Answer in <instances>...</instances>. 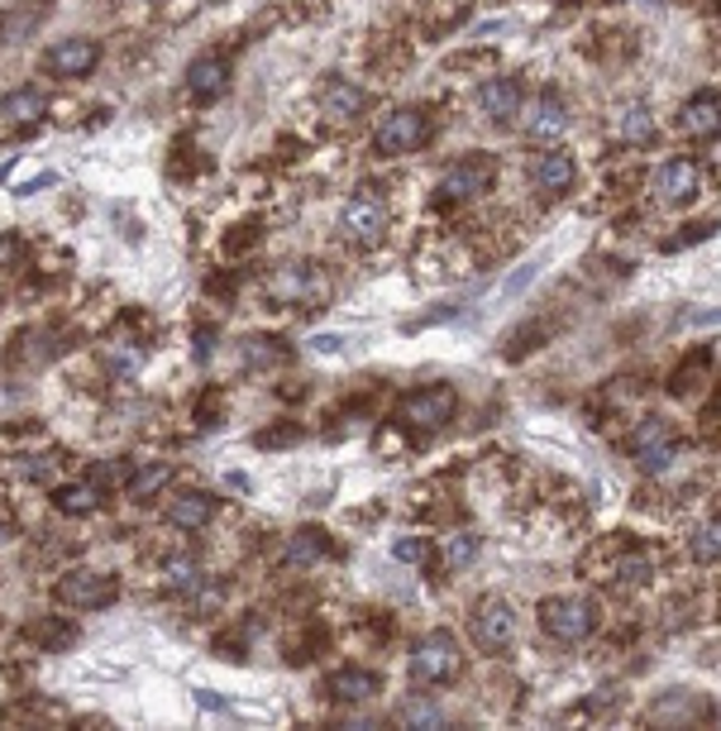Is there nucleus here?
<instances>
[{
	"label": "nucleus",
	"mask_w": 721,
	"mask_h": 731,
	"mask_svg": "<svg viewBox=\"0 0 721 731\" xmlns=\"http://www.w3.org/2000/svg\"><path fill=\"white\" fill-rule=\"evenodd\" d=\"M464 674V651H459L454 631H430V636L416 641L411 651V679L421 688H440Z\"/></svg>",
	"instance_id": "1"
},
{
	"label": "nucleus",
	"mask_w": 721,
	"mask_h": 731,
	"mask_svg": "<svg viewBox=\"0 0 721 731\" xmlns=\"http://www.w3.org/2000/svg\"><path fill=\"white\" fill-rule=\"evenodd\" d=\"M263 292L278 301V307H311L315 311L330 297V282H325V272L315 264H282L263 282Z\"/></svg>",
	"instance_id": "2"
},
{
	"label": "nucleus",
	"mask_w": 721,
	"mask_h": 731,
	"mask_svg": "<svg viewBox=\"0 0 721 731\" xmlns=\"http://www.w3.org/2000/svg\"><path fill=\"white\" fill-rule=\"evenodd\" d=\"M53 598L63 608H77V612H96V608H110L120 598V579L115 573H100V569H72L57 579Z\"/></svg>",
	"instance_id": "3"
},
{
	"label": "nucleus",
	"mask_w": 721,
	"mask_h": 731,
	"mask_svg": "<svg viewBox=\"0 0 721 731\" xmlns=\"http://www.w3.org/2000/svg\"><path fill=\"white\" fill-rule=\"evenodd\" d=\"M540 626L545 636H555L559 645H579L593 636L598 616H593V602L583 598H545L540 602Z\"/></svg>",
	"instance_id": "4"
},
{
	"label": "nucleus",
	"mask_w": 721,
	"mask_h": 731,
	"mask_svg": "<svg viewBox=\"0 0 721 731\" xmlns=\"http://www.w3.org/2000/svg\"><path fill=\"white\" fill-rule=\"evenodd\" d=\"M454 411H459L454 387H421V393H407L397 401V421L407 430H440L444 421H454Z\"/></svg>",
	"instance_id": "5"
},
{
	"label": "nucleus",
	"mask_w": 721,
	"mask_h": 731,
	"mask_svg": "<svg viewBox=\"0 0 721 731\" xmlns=\"http://www.w3.org/2000/svg\"><path fill=\"white\" fill-rule=\"evenodd\" d=\"M430 139V115L416 110V106H401L383 120V129L373 135V149L383 158H401V153H416L421 143Z\"/></svg>",
	"instance_id": "6"
},
{
	"label": "nucleus",
	"mask_w": 721,
	"mask_h": 731,
	"mask_svg": "<svg viewBox=\"0 0 721 731\" xmlns=\"http://www.w3.org/2000/svg\"><path fill=\"white\" fill-rule=\"evenodd\" d=\"M626 450H631V459H636V464H641L645 473H665V469L674 464V450H679V440H674L669 421L650 416V421H641L636 430H631Z\"/></svg>",
	"instance_id": "7"
},
{
	"label": "nucleus",
	"mask_w": 721,
	"mask_h": 731,
	"mask_svg": "<svg viewBox=\"0 0 721 731\" xmlns=\"http://www.w3.org/2000/svg\"><path fill=\"white\" fill-rule=\"evenodd\" d=\"M497 182V158H487V153H473V158H459V163L440 178V201H469V196H478L487 192V186Z\"/></svg>",
	"instance_id": "8"
},
{
	"label": "nucleus",
	"mask_w": 721,
	"mask_h": 731,
	"mask_svg": "<svg viewBox=\"0 0 721 731\" xmlns=\"http://www.w3.org/2000/svg\"><path fill=\"white\" fill-rule=\"evenodd\" d=\"M516 636V612H512V602H502V598H483L478 602V612H473V645L487 655H497V651H507Z\"/></svg>",
	"instance_id": "9"
},
{
	"label": "nucleus",
	"mask_w": 721,
	"mask_h": 731,
	"mask_svg": "<svg viewBox=\"0 0 721 731\" xmlns=\"http://www.w3.org/2000/svg\"><path fill=\"white\" fill-rule=\"evenodd\" d=\"M100 63V43L96 39H57L49 53H43V72L49 77H63V82H72V77H86Z\"/></svg>",
	"instance_id": "10"
},
{
	"label": "nucleus",
	"mask_w": 721,
	"mask_h": 731,
	"mask_svg": "<svg viewBox=\"0 0 721 731\" xmlns=\"http://www.w3.org/2000/svg\"><path fill=\"white\" fill-rule=\"evenodd\" d=\"M383 229H387V206L368 192H358L349 206L340 211V235L349 244H373V239H383Z\"/></svg>",
	"instance_id": "11"
},
{
	"label": "nucleus",
	"mask_w": 721,
	"mask_h": 731,
	"mask_svg": "<svg viewBox=\"0 0 721 731\" xmlns=\"http://www.w3.org/2000/svg\"><path fill=\"white\" fill-rule=\"evenodd\" d=\"M708 717H712V702H702L688 688H669V694H659L645 708V722H655V727H688V722H708Z\"/></svg>",
	"instance_id": "12"
},
{
	"label": "nucleus",
	"mask_w": 721,
	"mask_h": 731,
	"mask_svg": "<svg viewBox=\"0 0 721 731\" xmlns=\"http://www.w3.org/2000/svg\"><path fill=\"white\" fill-rule=\"evenodd\" d=\"M229 86V63L220 53H201L192 67H186V96L201 100V106H211V100H220Z\"/></svg>",
	"instance_id": "13"
},
{
	"label": "nucleus",
	"mask_w": 721,
	"mask_h": 731,
	"mask_svg": "<svg viewBox=\"0 0 721 731\" xmlns=\"http://www.w3.org/2000/svg\"><path fill=\"white\" fill-rule=\"evenodd\" d=\"M659 201H669V206H684V201H693L702 192V172L693 158H674V163L659 168V182H655Z\"/></svg>",
	"instance_id": "14"
},
{
	"label": "nucleus",
	"mask_w": 721,
	"mask_h": 731,
	"mask_svg": "<svg viewBox=\"0 0 721 731\" xmlns=\"http://www.w3.org/2000/svg\"><path fill=\"white\" fill-rule=\"evenodd\" d=\"M368 110V92L344 77H330L321 86V115L325 120H358V115Z\"/></svg>",
	"instance_id": "15"
},
{
	"label": "nucleus",
	"mask_w": 721,
	"mask_h": 731,
	"mask_svg": "<svg viewBox=\"0 0 721 731\" xmlns=\"http://www.w3.org/2000/svg\"><path fill=\"white\" fill-rule=\"evenodd\" d=\"M521 82H512V77H493V82H483V92H478V110L487 115V120H497V125H507L512 115H521Z\"/></svg>",
	"instance_id": "16"
},
{
	"label": "nucleus",
	"mask_w": 721,
	"mask_h": 731,
	"mask_svg": "<svg viewBox=\"0 0 721 731\" xmlns=\"http://www.w3.org/2000/svg\"><path fill=\"white\" fill-rule=\"evenodd\" d=\"M607 129H612L616 143H650V139H655V115H650V106H645V100H626V106L612 110Z\"/></svg>",
	"instance_id": "17"
},
{
	"label": "nucleus",
	"mask_w": 721,
	"mask_h": 731,
	"mask_svg": "<svg viewBox=\"0 0 721 731\" xmlns=\"http://www.w3.org/2000/svg\"><path fill=\"white\" fill-rule=\"evenodd\" d=\"M717 125H721V100H717V92H698V96L684 100L679 129H684L688 139H712Z\"/></svg>",
	"instance_id": "18"
},
{
	"label": "nucleus",
	"mask_w": 721,
	"mask_h": 731,
	"mask_svg": "<svg viewBox=\"0 0 721 731\" xmlns=\"http://www.w3.org/2000/svg\"><path fill=\"white\" fill-rule=\"evenodd\" d=\"M215 512H220V497L215 493H182L177 502L168 507V522L177 526V530H206L211 522H215Z\"/></svg>",
	"instance_id": "19"
},
{
	"label": "nucleus",
	"mask_w": 721,
	"mask_h": 731,
	"mask_svg": "<svg viewBox=\"0 0 721 731\" xmlns=\"http://www.w3.org/2000/svg\"><path fill=\"white\" fill-rule=\"evenodd\" d=\"M43 110H49V96L39 86H14L0 96V125H39Z\"/></svg>",
	"instance_id": "20"
},
{
	"label": "nucleus",
	"mask_w": 721,
	"mask_h": 731,
	"mask_svg": "<svg viewBox=\"0 0 721 731\" xmlns=\"http://www.w3.org/2000/svg\"><path fill=\"white\" fill-rule=\"evenodd\" d=\"M383 688V679L373 669H358V665H344L330 674V694H335L340 702H368L373 694Z\"/></svg>",
	"instance_id": "21"
},
{
	"label": "nucleus",
	"mask_w": 721,
	"mask_h": 731,
	"mask_svg": "<svg viewBox=\"0 0 721 731\" xmlns=\"http://www.w3.org/2000/svg\"><path fill=\"white\" fill-rule=\"evenodd\" d=\"M24 641L39 645V651H72L77 645V626L67 616H39V622L24 626Z\"/></svg>",
	"instance_id": "22"
},
{
	"label": "nucleus",
	"mask_w": 721,
	"mask_h": 731,
	"mask_svg": "<svg viewBox=\"0 0 721 731\" xmlns=\"http://www.w3.org/2000/svg\"><path fill=\"white\" fill-rule=\"evenodd\" d=\"M244 364H249L254 373L287 368V364H292V344L278 340V335H249V340H244Z\"/></svg>",
	"instance_id": "23"
},
{
	"label": "nucleus",
	"mask_w": 721,
	"mask_h": 731,
	"mask_svg": "<svg viewBox=\"0 0 721 731\" xmlns=\"http://www.w3.org/2000/svg\"><path fill=\"white\" fill-rule=\"evenodd\" d=\"M573 158L569 153H540L536 163H530V178H536L540 192H569L573 186Z\"/></svg>",
	"instance_id": "24"
},
{
	"label": "nucleus",
	"mask_w": 721,
	"mask_h": 731,
	"mask_svg": "<svg viewBox=\"0 0 721 731\" xmlns=\"http://www.w3.org/2000/svg\"><path fill=\"white\" fill-rule=\"evenodd\" d=\"M43 14H49L43 0H24V6L6 10V14H0V43H24L43 24Z\"/></svg>",
	"instance_id": "25"
},
{
	"label": "nucleus",
	"mask_w": 721,
	"mask_h": 731,
	"mask_svg": "<svg viewBox=\"0 0 721 731\" xmlns=\"http://www.w3.org/2000/svg\"><path fill=\"white\" fill-rule=\"evenodd\" d=\"M569 129V106L555 92H545L536 100V115H530V139H555Z\"/></svg>",
	"instance_id": "26"
},
{
	"label": "nucleus",
	"mask_w": 721,
	"mask_h": 731,
	"mask_svg": "<svg viewBox=\"0 0 721 731\" xmlns=\"http://www.w3.org/2000/svg\"><path fill=\"white\" fill-rule=\"evenodd\" d=\"M168 483H172V464H163V459H158V464H143V469H134V473H129L125 493L134 497V502H153V497L163 493Z\"/></svg>",
	"instance_id": "27"
},
{
	"label": "nucleus",
	"mask_w": 721,
	"mask_h": 731,
	"mask_svg": "<svg viewBox=\"0 0 721 731\" xmlns=\"http://www.w3.org/2000/svg\"><path fill=\"white\" fill-rule=\"evenodd\" d=\"M163 583L172 588V593H201L206 573H201V565L192 555H168L163 559Z\"/></svg>",
	"instance_id": "28"
},
{
	"label": "nucleus",
	"mask_w": 721,
	"mask_h": 731,
	"mask_svg": "<svg viewBox=\"0 0 721 731\" xmlns=\"http://www.w3.org/2000/svg\"><path fill=\"white\" fill-rule=\"evenodd\" d=\"M330 555V540H325V530L321 526H306V530H297L292 536V545H287V565H315V559H325Z\"/></svg>",
	"instance_id": "29"
},
{
	"label": "nucleus",
	"mask_w": 721,
	"mask_h": 731,
	"mask_svg": "<svg viewBox=\"0 0 721 731\" xmlns=\"http://www.w3.org/2000/svg\"><path fill=\"white\" fill-rule=\"evenodd\" d=\"M53 507L57 512H67V516H92L96 507H100V487H92V483H67V487H57L53 493Z\"/></svg>",
	"instance_id": "30"
},
{
	"label": "nucleus",
	"mask_w": 721,
	"mask_h": 731,
	"mask_svg": "<svg viewBox=\"0 0 721 731\" xmlns=\"http://www.w3.org/2000/svg\"><path fill=\"white\" fill-rule=\"evenodd\" d=\"M86 483L100 487V493H110V487H125V483H129V464H125V459H96V464L86 469Z\"/></svg>",
	"instance_id": "31"
},
{
	"label": "nucleus",
	"mask_w": 721,
	"mask_h": 731,
	"mask_svg": "<svg viewBox=\"0 0 721 731\" xmlns=\"http://www.w3.org/2000/svg\"><path fill=\"white\" fill-rule=\"evenodd\" d=\"M397 722L401 727H444V712L430 698H407L397 708Z\"/></svg>",
	"instance_id": "32"
},
{
	"label": "nucleus",
	"mask_w": 721,
	"mask_h": 731,
	"mask_svg": "<svg viewBox=\"0 0 721 731\" xmlns=\"http://www.w3.org/2000/svg\"><path fill=\"white\" fill-rule=\"evenodd\" d=\"M478 536H473V530H459V536H450L444 540V565L450 569H464V565H473V559H478Z\"/></svg>",
	"instance_id": "33"
},
{
	"label": "nucleus",
	"mask_w": 721,
	"mask_h": 731,
	"mask_svg": "<svg viewBox=\"0 0 721 731\" xmlns=\"http://www.w3.org/2000/svg\"><path fill=\"white\" fill-rule=\"evenodd\" d=\"M708 364H712V350H702V354L693 358V364H684L679 373H674L669 393H674V397H688V393H693V387H698V378H702V373H708Z\"/></svg>",
	"instance_id": "34"
},
{
	"label": "nucleus",
	"mask_w": 721,
	"mask_h": 731,
	"mask_svg": "<svg viewBox=\"0 0 721 731\" xmlns=\"http://www.w3.org/2000/svg\"><path fill=\"white\" fill-rule=\"evenodd\" d=\"M717 555H721V526H717V522L698 526V536H693V559H698V565H717Z\"/></svg>",
	"instance_id": "35"
},
{
	"label": "nucleus",
	"mask_w": 721,
	"mask_h": 731,
	"mask_svg": "<svg viewBox=\"0 0 721 731\" xmlns=\"http://www.w3.org/2000/svg\"><path fill=\"white\" fill-rule=\"evenodd\" d=\"M301 440V426H272V430H258L254 444L258 450H287V444Z\"/></svg>",
	"instance_id": "36"
},
{
	"label": "nucleus",
	"mask_w": 721,
	"mask_h": 731,
	"mask_svg": "<svg viewBox=\"0 0 721 731\" xmlns=\"http://www.w3.org/2000/svg\"><path fill=\"white\" fill-rule=\"evenodd\" d=\"M20 239H14V235H0V268H14V264H20Z\"/></svg>",
	"instance_id": "37"
},
{
	"label": "nucleus",
	"mask_w": 721,
	"mask_h": 731,
	"mask_svg": "<svg viewBox=\"0 0 721 731\" xmlns=\"http://www.w3.org/2000/svg\"><path fill=\"white\" fill-rule=\"evenodd\" d=\"M254 239H258V225H239V235H235V239H225V249H229V254H244Z\"/></svg>",
	"instance_id": "38"
},
{
	"label": "nucleus",
	"mask_w": 721,
	"mask_h": 731,
	"mask_svg": "<svg viewBox=\"0 0 721 731\" xmlns=\"http://www.w3.org/2000/svg\"><path fill=\"white\" fill-rule=\"evenodd\" d=\"M426 555H430L426 540H397V559H411L416 565V559H426Z\"/></svg>",
	"instance_id": "39"
},
{
	"label": "nucleus",
	"mask_w": 721,
	"mask_h": 731,
	"mask_svg": "<svg viewBox=\"0 0 721 731\" xmlns=\"http://www.w3.org/2000/svg\"><path fill=\"white\" fill-rule=\"evenodd\" d=\"M211 340H215V330H211V325H201V330H196V358H206V354H211Z\"/></svg>",
	"instance_id": "40"
},
{
	"label": "nucleus",
	"mask_w": 721,
	"mask_h": 731,
	"mask_svg": "<svg viewBox=\"0 0 721 731\" xmlns=\"http://www.w3.org/2000/svg\"><path fill=\"white\" fill-rule=\"evenodd\" d=\"M10 540V522H0V545H6Z\"/></svg>",
	"instance_id": "41"
}]
</instances>
